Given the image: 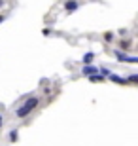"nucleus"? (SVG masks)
<instances>
[{"label": "nucleus", "instance_id": "obj_9", "mask_svg": "<svg viewBox=\"0 0 138 146\" xmlns=\"http://www.w3.org/2000/svg\"><path fill=\"white\" fill-rule=\"evenodd\" d=\"M119 46H121L123 49H127L129 46H131V40H119Z\"/></svg>", "mask_w": 138, "mask_h": 146}, {"label": "nucleus", "instance_id": "obj_2", "mask_svg": "<svg viewBox=\"0 0 138 146\" xmlns=\"http://www.w3.org/2000/svg\"><path fill=\"white\" fill-rule=\"evenodd\" d=\"M114 55H116V59L121 61V63H138V57L127 55L125 51H121V49H116V51H114Z\"/></svg>", "mask_w": 138, "mask_h": 146}, {"label": "nucleus", "instance_id": "obj_8", "mask_svg": "<svg viewBox=\"0 0 138 146\" xmlns=\"http://www.w3.org/2000/svg\"><path fill=\"white\" fill-rule=\"evenodd\" d=\"M104 42H108V44L114 42V33H106L104 34Z\"/></svg>", "mask_w": 138, "mask_h": 146}, {"label": "nucleus", "instance_id": "obj_4", "mask_svg": "<svg viewBox=\"0 0 138 146\" xmlns=\"http://www.w3.org/2000/svg\"><path fill=\"white\" fill-rule=\"evenodd\" d=\"M96 72H100V68H96L93 63H91V65H83V68H81V74L87 76V78H89V76H93V74H96Z\"/></svg>", "mask_w": 138, "mask_h": 146}, {"label": "nucleus", "instance_id": "obj_7", "mask_svg": "<svg viewBox=\"0 0 138 146\" xmlns=\"http://www.w3.org/2000/svg\"><path fill=\"white\" fill-rule=\"evenodd\" d=\"M89 80H91V82H104V76H98V74H93V76H89Z\"/></svg>", "mask_w": 138, "mask_h": 146}, {"label": "nucleus", "instance_id": "obj_11", "mask_svg": "<svg viewBox=\"0 0 138 146\" xmlns=\"http://www.w3.org/2000/svg\"><path fill=\"white\" fill-rule=\"evenodd\" d=\"M129 82H131V84H138V74H133V76H129Z\"/></svg>", "mask_w": 138, "mask_h": 146}, {"label": "nucleus", "instance_id": "obj_13", "mask_svg": "<svg viewBox=\"0 0 138 146\" xmlns=\"http://www.w3.org/2000/svg\"><path fill=\"white\" fill-rule=\"evenodd\" d=\"M4 19H6V17H4V15H0V23H4Z\"/></svg>", "mask_w": 138, "mask_h": 146}, {"label": "nucleus", "instance_id": "obj_14", "mask_svg": "<svg viewBox=\"0 0 138 146\" xmlns=\"http://www.w3.org/2000/svg\"><path fill=\"white\" fill-rule=\"evenodd\" d=\"M2 121H4V118H2V116H0V127H2Z\"/></svg>", "mask_w": 138, "mask_h": 146}, {"label": "nucleus", "instance_id": "obj_5", "mask_svg": "<svg viewBox=\"0 0 138 146\" xmlns=\"http://www.w3.org/2000/svg\"><path fill=\"white\" fill-rule=\"evenodd\" d=\"M108 78H110V82L119 84V86H129V84H131V82H129V78H123V76H117V74H110Z\"/></svg>", "mask_w": 138, "mask_h": 146}, {"label": "nucleus", "instance_id": "obj_15", "mask_svg": "<svg viewBox=\"0 0 138 146\" xmlns=\"http://www.w3.org/2000/svg\"><path fill=\"white\" fill-rule=\"evenodd\" d=\"M2 6H4V0H0V8H2Z\"/></svg>", "mask_w": 138, "mask_h": 146}, {"label": "nucleus", "instance_id": "obj_10", "mask_svg": "<svg viewBox=\"0 0 138 146\" xmlns=\"http://www.w3.org/2000/svg\"><path fill=\"white\" fill-rule=\"evenodd\" d=\"M17 137H19V133H17V129H13V131L10 133V141L15 142V141H17Z\"/></svg>", "mask_w": 138, "mask_h": 146}, {"label": "nucleus", "instance_id": "obj_3", "mask_svg": "<svg viewBox=\"0 0 138 146\" xmlns=\"http://www.w3.org/2000/svg\"><path fill=\"white\" fill-rule=\"evenodd\" d=\"M78 8H80V2H78V0H66V2H64V11H66V13H74Z\"/></svg>", "mask_w": 138, "mask_h": 146}, {"label": "nucleus", "instance_id": "obj_6", "mask_svg": "<svg viewBox=\"0 0 138 146\" xmlns=\"http://www.w3.org/2000/svg\"><path fill=\"white\" fill-rule=\"evenodd\" d=\"M93 59H95V53H85L83 55V65H91V63H93Z\"/></svg>", "mask_w": 138, "mask_h": 146}, {"label": "nucleus", "instance_id": "obj_1", "mask_svg": "<svg viewBox=\"0 0 138 146\" xmlns=\"http://www.w3.org/2000/svg\"><path fill=\"white\" fill-rule=\"evenodd\" d=\"M38 104H40V99H38V97H30L28 101H25V103L15 110V118H19V119L27 118L28 114H32V110L36 108Z\"/></svg>", "mask_w": 138, "mask_h": 146}, {"label": "nucleus", "instance_id": "obj_12", "mask_svg": "<svg viewBox=\"0 0 138 146\" xmlns=\"http://www.w3.org/2000/svg\"><path fill=\"white\" fill-rule=\"evenodd\" d=\"M100 72H102V76H110V74H112L108 68H100Z\"/></svg>", "mask_w": 138, "mask_h": 146}]
</instances>
